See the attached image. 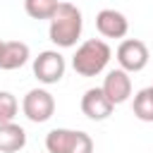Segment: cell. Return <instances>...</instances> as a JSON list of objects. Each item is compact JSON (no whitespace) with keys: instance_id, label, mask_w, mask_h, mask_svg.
<instances>
[{"instance_id":"obj_2","label":"cell","mask_w":153,"mask_h":153,"mask_svg":"<svg viewBox=\"0 0 153 153\" xmlns=\"http://www.w3.org/2000/svg\"><path fill=\"white\" fill-rule=\"evenodd\" d=\"M110 57H112V50L105 41L88 38L76 48V53L72 57V67L79 76H96L108 67Z\"/></svg>"},{"instance_id":"obj_4","label":"cell","mask_w":153,"mask_h":153,"mask_svg":"<svg viewBox=\"0 0 153 153\" xmlns=\"http://www.w3.org/2000/svg\"><path fill=\"white\" fill-rule=\"evenodd\" d=\"M22 110H24V115H26L31 122H36V124L48 122V120L53 117V112H55V98H53L45 88H31V91L24 96V100H22Z\"/></svg>"},{"instance_id":"obj_1","label":"cell","mask_w":153,"mask_h":153,"mask_svg":"<svg viewBox=\"0 0 153 153\" xmlns=\"http://www.w3.org/2000/svg\"><path fill=\"white\" fill-rule=\"evenodd\" d=\"M50 22V29H48V36L55 45L60 48H72L79 36H81V29H84V17H81V10L72 2H57L53 17L48 19Z\"/></svg>"},{"instance_id":"obj_13","label":"cell","mask_w":153,"mask_h":153,"mask_svg":"<svg viewBox=\"0 0 153 153\" xmlns=\"http://www.w3.org/2000/svg\"><path fill=\"white\" fill-rule=\"evenodd\" d=\"M60 0H24V10L33 19H50Z\"/></svg>"},{"instance_id":"obj_9","label":"cell","mask_w":153,"mask_h":153,"mask_svg":"<svg viewBox=\"0 0 153 153\" xmlns=\"http://www.w3.org/2000/svg\"><path fill=\"white\" fill-rule=\"evenodd\" d=\"M112 103L105 98V93L100 88H88L84 96H81V112L93 120V122H100V120H108L112 115Z\"/></svg>"},{"instance_id":"obj_11","label":"cell","mask_w":153,"mask_h":153,"mask_svg":"<svg viewBox=\"0 0 153 153\" xmlns=\"http://www.w3.org/2000/svg\"><path fill=\"white\" fill-rule=\"evenodd\" d=\"M26 146V131L17 122L0 124V153H17Z\"/></svg>"},{"instance_id":"obj_15","label":"cell","mask_w":153,"mask_h":153,"mask_svg":"<svg viewBox=\"0 0 153 153\" xmlns=\"http://www.w3.org/2000/svg\"><path fill=\"white\" fill-rule=\"evenodd\" d=\"M0 43H2V41H0Z\"/></svg>"},{"instance_id":"obj_8","label":"cell","mask_w":153,"mask_h":153,"mask_svg":"<svg viewBox=\"0 0 153 153\" xmlns=\"http://www.w3.org/2000/svg\"><path fill=\"white\" fill-rule=\"evenodd\" d=\"M96 29L105 38H124L127 31H129V22L122 12L108 7V10H100L96 14Z\"/></svg>"},{"instance_id":"obj_6","label":"cell","mask_w":153,"mask_h":153,"mask_svg":"<svg viewBox=\"0 0 153 153\" xmlns=\"http://www.w3.org/2000/svg\"><path fill=\"white\" fill-rule=\"evenodd\" d=\"M65 57L57 50H43L38 57H33V76L41 84H57L65 76Z\"/></svg>"},{"instance_id":"obj_5","label":"cell","mask_w":153,"mask_h":153,"mask_svg":"<svg viewBox=\"0 0 153 153\" xmlns=\"http://www.w3.org/2000/svg\"><path fill=\"white\" fill-rule=\"evenodd\" d=\"M148 45L139 38H127L117 45V62H120V69H124L127 74L129 72H141L146 65H148Z\"/></svg>"},{"instance_id":"obj_12","label":"cell","mask_w":153,"mask_h":153,"mask_svg":"<svg viewBox=\"0 0 153 153\" xmlns=\"http://www.w3.org/2000/svg\"><path fill=\"white\" fill-rule=\"evenodd\" d=\"M134 115L141 122H153V86H146L134 96Z\"/></svg>"},{"instance_id":"obj_3","label":"cell","mask_w":153,"mask_h":153,"mask_svg":"<svg viewBox=\"0 0 153 153\" xmlns=\"http://www.w3.org/2000/svg\"><path fill=\"white\" fill-rule=\"evenodd\" d=\"M48 153H93V139L79 129H53L45 136Z\"/></svg>"},{"instance_id":"obj_10","label":"cell","mask_w":153,"mask_h":153,"mask_svg":"<svg viewBox=\"0 0 153 153\" xmlns=\"http://www.w3.org/2000/svg\"><path fill=\"white\" fill-rule=\"evenodd\" d=\"M29 57H31V50L24 41H2L0 43V69H5V72L19 69L22 65H26Z\"/></svg>"},{"instance_id":"obj_7","label":"cell","mask_w":153,"mask_h":153,"mask_svg":"<svg viewBox=\"0 0 153 153\" xmlns=\"http://www.w3.org/2000/svg\"><path fill=\"white\" fill-rule=\"evenodd\" d=\"M100 91L105 93V98L112 105H120L131 96V76L124 69H110L105 74V79H103Z\"/></svg>"},{"instance_id":"obj_14","label":"cell","mask_w":153,"mask_h":153,"mask_svg":"<svg viewBox=\"0 0 153 153\" xmlns=\"http://www.w3.org/2000/svg\"><path fill=\"white\" fill-rule=\"evenodd\" d=\"M17 110H19L17 98H14L10 91H0V124H5V122H14Z\"/></svg>"}]
</instances>
